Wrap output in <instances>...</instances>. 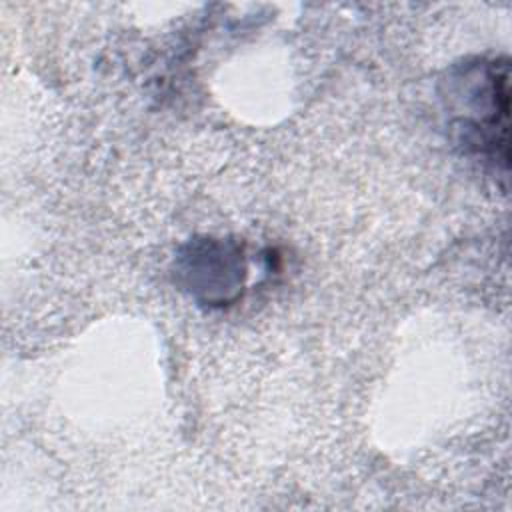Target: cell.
Returning a JSON list of instances; mask_svg holds the SVG:
<instances>
[{"mask_svg": "<svg viewBox=\"0 0 512 512\" xmlns=\"http://www.w3.org/2000/svg\"><path fill=\"white\" fill-rule=\"evenodd\" d=\"M454 80L456 90L452 96H462L468 110L456 124V130L462 134L460 142L488 154L506 170L510 110L508 60L468 64Z\"/></svg>", "mask_w": 512, "mask_h": 512, "instance_id": "6da1fadb", "label": "cell"}, {"mask_svg": "<svg viewBox=\"0 0 512 512\" xmlns=\"http://www.w3.org/2000/svg\"><path fill=\"white\" fill-rule=\"evenodd\" d=\"M184 260L186 266L182 272L188 276V284L210 272V276L194 290L196 296L204 294L208 302L226 304L236 296L238 286H242L244 266L234 246L222 242L200 244L194 246L190 256H186Z\"/></svg>", "mask_w": 512, "mask_h": 512, "instance_id": "7a4b0ae2", "label": "cell"}]
</instances>
